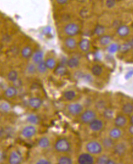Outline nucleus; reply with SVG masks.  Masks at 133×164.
I'll use <instances>...</instances> for the list:
<instances>
[{"label": "nucleus", "mask_w": 133, "mask_h": 164, "mask_svg": "<svg viewBox=\"0 0 133 164\" xmlns=\"http://www.w3.org/2000/svg\"><path fill=\"white\" fill-rule=\"evenodd\" d=\"M46 65L48 69L53 70L56 67V61L53 58H49L46 62Z\"/></svg>", "instance_id": "34"}, {"label": "nucleus", "mask_w": 133, "mask_h": 164, "mask_svg": "<svg viewBox=\"0 0 133 164\" xmlns=\"http://www.w3.org/2000/svg\"><path fill=\"white\" fill-rule=\"evenodd\" d=\"M37 133L36 128L32 125H29L24 128L21 131V135L26 138H30L34 136Z\"/></svg>", "instance_id": "8"}, {"label": "nucleus", "mask_w": 133, "mask_h": 164, "mask_svg": "<svg viewBox=\"0 0 133 164\" xmlns=\"http://www.w3.org/2000/svg\"><path fill=\"white\" fill-rule=\"evenodd\" d=\"M37 164H50L51 162L46 159H40L37 162Z\"/></svg>", "instance_id": "43"}, {"label": "nucleus", "mask_w": 133, "mask_h": 164, "mask_svg": "<svg viewBox=\"0 0 133 164\" xmlns=\"http://www.w3.org/2000/svg\"><path fill=\"white\" fill-rule=\"evenodd\" d=\"M44 31L45 32V33L46 34H49V32H51V28L48 27V28H46L44 29Z\"/></svg>", "instance_id": "46"}, {"label": "nucleus", "mask_w": 133, "mask_h": 164, "mask_svg": "<svg viewBox=\"0 0 133 164\" xmlns=\"http://www.w3.org/2000/svg\"><path fill=\"white\" fill-rule=\"evenodd\" d=\"M130 29L128 26L126 25H121L117 29V34L119 36L124 37L128 36L129 34Z\"/></svg>", "instance_id": "17"}, {"label": "nucleus", "mask_w": 133, "mask_h": 164, "mask_svg": "<svg viewBox=\"0 0 133 164\" xmlns=\"http://www.w3.org/2000/svg\"><path fill=\"white\" fill-rule=\"evenodd\" d=\"M65 45L69 50H74L77 46V43L75 39H74L72 37L66 38L65 40Z\"/></svg>", "instance_id": "14"}, {"label": "nucleus", "mask_w": 133, "mask_h": 164, "mask_svg": "<svg viewBox=\"0 0 133 164\" xmlns=\"http://www.w3.org/2000/svg\"><path fill=\"white\" fill-rule=\"evenodd\" d=\"M54 148L57 152L66 153L70 150V144L66 139L60 138L56 142Z\"/></svg>", "instance_id": "2"}, {"label": "nucleus", "mask_w": 133, "mask_h": 164, "mask_svg": "<svg viewBox=\"0 0 133 164\" xmlns=\"http://www.w3.org/2000/svg\"><path fill=\"white\" fill-rule=\"evenodd\" d=\"M80 164H92L94 163V158L90 153H82L80 154L78 159Z\"/></svg>", "instance_id": "6"}, {"label": "nucleus", "mask_w": 133, "mask_h": 164, "mask_svg": "<svg viewBox=\"0 0 133 164\" xmlns=\"http://www.w3.org/2000/svg\"><path fill=\"white\" fill-rule=\"evenodd\" d=\"M105 32V28L102 25H97L95 29V33L98 36H102L104 35Z\"/></svg>", "instance_id": "35"}, {"label": "nucleus", "mask_w": 133, "mask_h": 164, "mask_svg": "<svg viewBox=\"0 0 133 164\" xmlns=\"http://www.w3.org/2000/svg\"><path fill=\"white\" fill-rule=\"evenodd\" d=\"M129 132L130 133V134H131L132 135H133V125H132L129 129Z\"/></svg>", "instance_id": "47"}, {"label": "nucleus", "mask_w": 133, "mask_h": 164, "mask_svg": "<svg viewBox=\"0 0 133 164\" xmlns=\"http://www.w3.org/2000/svg\"><path fill=\"white\" fill-rule=\"evenodd\" d=\"M87 151L91 154H99L103 151V146L97 141H90L86 145Z\"/></svg>", "instance_id": "1"}, {"label": "nucleus", "mask_w": 133, "mask_h": 164, "mask_svg": "<svg viewBox=\"0 0 133 164\" xmlns=\"http://www.w3.org/2000/svg\"><path fill=\"white\" fill-rule=\"evenodd\" d=\"M122 112L127 115H129L133 112V104L130 103L124 104L122 107Z\"/></svg>", "instance_id": "26"}, {"label": "nucleus", "mask_w": 133, "mask_h": 164, "mask_svg": "<svg viewBox=\"0 0 133 164\" xmlns=\"http://www.w3.org/2000/svg\"><path fill=\"white\" fill-rule=\"evenodd\" d=\"M130 42L131 43V44H132V46H133V39H132L130 41Z\"/></svg>", "instance_id": "49"}, {"label": "nucleus", "mask_w": 133, "mask_h": 164, "mask_svg": "<svg viewBox=\"0 0 133 164\" xmlns=\"http://www.w3.org/2000/svg\"><path fill=\"white\" fill-rule=\"evenodd\" d=\"M74 77L77 79H83V77L84 76V74L81 71H77L74 73Z\"/></svg>", "instance_id": "42"}, {"label": "nucleus", "mask_w": 133, "mask_h": 164, "mask_svg": "<svg viewBox=\"0 0 133 164\" xmlns=\"http://www.w3.org/2000/svg\"><path fill=\"white\" fill-rule=\"evenodd\" d=\"M21 56L23 57L25 59H28L30 58L31 56H32V50L31 47L29 46H25L23 48L21 52Z\"/></svg>", "instance_id": "23"}, {"label": "nucleus", "mask_w": 133, "mask_h": 164, "mask_svg": "<svg viewBox=\"0 0 133 164\" xmlns=\"http://www.w3.org/2000/svg\"><path fill=\"white\" fill-rule=\"evenodd\" d=\"M19 75L15 70H12L9 72L7 75V78L11 82H15L18 80Z\"/></svg>", "instance_id": "31"}, {"label": "nucleus", "mask_w": 133, "mask_h": 164, "mask_svg": "<svg viewBox=\"0 0 133 164\" xmlns=\"http://www.w3.org/2000/svg\"><path fill=\"white\" fill-rule=\"evenodd\" d=\"M67 73V69L65 67V65L60 64L55 68L54 73L57 76H64Z\"/></svg>", "instance_id": "18"}, {"label": "nucleus", "mask_w": 133, "mask_h": 164, "mask_svg": "<svg viewBox=\"0 0 133 164\" xmlns=\"http://www.w3.org/2000/svg\"><path fill=\"white\" fill-rule=\"evenodd\" d=\"M114 139L109 137H106L102 140V146L106 150H110L114 147Z\"/></svg>", "instance_id": "13"}, {"label": "nucleus", "mask_w": 133, "mask_h": 164, "mask_svg": "<svg viewBox=\"0 0 133 164\" xmlns=\"http://www.w3.org/2000/svg\"><path fill=\"white\" fill-rule=\"evenodd\" d=\"M0 51H1V48H0Z\"/></svg>", "instance_id": "50"}, {"label": "nucleus", "mask_w": 133, "mask_h": 164, "mask_svg": "<svg viewBox=\"0 0 133 164\" xmlns=\"http://www.w3.org/2000/svg\"><path fill=\"white\" fill-rule=\"evenodd\" d=\"M17 90L14 87H8L5 91V95L6 97L9 98H12L15 97L17 94Z\"/></svg>", "instance_id": "21"}, {"label": "nucleus", "mask_w": 133, "mask_h": 164, "mask_svg": "<svg viewBox=\"0 0 133 164\" xmlns=\"http://www.w3.org/2000/svg\"><path fill=\"white\" fill-rule=\"evenodd\" d=\"M133 76V70L129 71L127 75H125V79H128L129 78H131L132 76Z\"/></svg>", "instance_id": "44"}, {"label": "nucleus", "mask_w": 133, "mask_h": 164, "mask_svg": "<svg viewBox=\"0 0 133 164\" xmlns=\"http://www.w3.org/2000/svg\"><path fill=\"white\" fill-rule=\"evenodd\" d=\"M69 112L73 116L81 114L83 111V106L79 103H72L68 106Z\"/></svg>", "instance_id": "5"}, {"label": "nucleus", "mask_w": 133, "mask_h": 164, "mask_svg": "<svg viewBox=\"0 0 133 164\" xmlns=\"http://www.w3.org/2000/svg\"><path fill=\"white\" fill-rule=\"evenodd\" d=\"M66 65L70 68H74L79 66V61L77 57H72L70 59L67 61Z\"/></svg>", "instance_id": "24"}, {"label": "nucleus", "mask_w": 133, "mask_h": 164, "mask_svg": "<svg viewBox=\"0 0 133 164\" xmlns=\"http://www.w3.org/2000/svg\"><path fill=\"white\" fill-rule=\"evenodd\" d=\"M79 31V27L76 23H69L64 28L65 33L70 37H73L77 35Z\"/></svg>", "instance_id": "4"}, {"label": "nucleus", "mask_w": 133, "mask_h": 164, "mask_svg": "<svg viewBox=\"0 0 133 164\" xmlns=\"http://www.w3.org/2000/svg\"><path fill=\"white\" fill-rule=\"evenodd\" d=\"M73 163L72 159L68 156L64 155L58 159V163L59 164H72Z\"/></svg>", "instance_id": "33"}, {"label": "nucleus", "mask_w": 133, "mask_h": 164, "mask_svg": "<svg viewBox=\"0 0 133 164\" xmlns=\"http://www.w3.org/2000/svg\"><path fill=\"white\" fill-rule=\"evenodd\" d=\"M114 148L115 153L119 156H123L127 151V146L123 143L116 145Z\"/></svg>", "instance_id": "11"}, {"label": "nucleus", "mask_w": 133, "mask_h": 164, "mask_svg": "<svg viewBox=\"0 0 133 164\" xmlns=\"http://www.w3.org/2000/svg\"><path fill=\"white\" fill-rule=\"evenodd\" d=\"M130 123L132 125H133V115L130 118Z\"/></svg>", "instance_id": "48"}, {"label": "nucleus", "mask_w": 133, "mask_h": 164, "mask_svg": "<svg viewBox=\"0 0 133 164\" xmlns=\"http://www.w3.org/2000/svg\"><path fill=\"white\" fill-rule=\"evenodd\" d=\"M22 154L19 151H13L11 153L9 162L11 164H19L23 161Z\"/></svg>", "instance_id": "7"}, {"label": "nucleus", "mask_w": 133, "mask_h": 164, "mask_svg": "<svg viewBox=\"0 0 133 164\" xmlns=\"http://www.w3.org/2000/svg\"><path fill=\"white\" fill-rule=\"evenodd\" d=\"M26 120L31 125H38L40 122L39 116L34 113L29 114L26 118Z\"/></svg>", "instance_id": "22"}, {"label": "nucleus", "mask_w": 133, "mask_h": 164, "mask_svg": "<svg viewBox=\"0 0 133 164\" xmlns=\"http://www.w3.org/2000/svg\"><path fill=\"white\" fill-rule=\"evenodd\" d=\"M26 70L28 73L31 74H34L37 70V67L34 63H29L28 65L26 67Z\"/></svg>", "instance_id": "38"}, {"label": "nucleus", "mask_w": 133, "mask_h": 164, "mask_svg": "<svg viewBox=\"0 0 133 164\" xmlns=\"http://www.w3.org/2000/svg\"><path fill=\"white\" fill-rule=\"evenodd\" d=\"M110 159L108 158L107 155H101L98 158L97 160V163H99V164H107L108 161H109Z\"/></svg>", "instance_id": "37"}, {"label": "nucleus", "mask_w": 133, "mask_h": 164, "mask_svg": "<svg viewBox=\"0 0 133 164\" xmlns=\"http://www.w3.org/2000/svg\"><path fill=\"white\" fill-rule=\"evenodd\" d=\"M127 123V120L126 117L123 116H122V115H120V116L116 117L114 121V124L115 126L119 128L125 126Z\"/></svg>", "instance_id": "12"}, {"label": "nucleus", "mask_w": 133, "mask_h": 164, "mask_svg": "<svg viewBox=\"0 0 133 164\" xmlns=\"http://www.w3.org/2000/svg\"><path fill=\"white\" fill-rule=\"evenodd\" d=\"M44 54L41 51H37L32 54V61L35 63H39L43 61Z\"/></svg>", "instance_id": "16"}, {"label": "nucleus", "mask_w": 133, "mask_h": 164, "mask_svg": "<svg viewBox=\"0 0 133 164\" xmlns=\"http://www.w3.org/2000/svg\"><path fill=\"white\" fill-rule=\"evenodd\" d=\"M119 50V46L116 43L109 44L107 47V51L110 53H115Z\"/></svg>", "instance_id": "36"}, {"label": "nucleus", "mask_w": 133, "mask_h": 164, "mask_svg": "<svg viewBox=\"0 0 133 164\" xmlns=\"http://www.w3.org/2000/svg\"><path fill=\"white\" fill-rule=\"evenodd\" d=\"M0 109L4 112H8L11 109V106L9 104H7L6 103H3L0 105Z\"/></svg>", "instance_id": "39"}, {"label": "nucleus", "mask_w": 133, "mask_h": 164, "mask_svg": "<svg viewBox=\"0 0 133 164\" xmlns=\"http://www.w3.org/2000/svg\"><path fill=\"white\" fill-rule=\"evenodd\" d=\"M79 46L81 50L84 51V52H87L89 50L90 47V43L89 42V40L87 39H82L80 41V42L79 43Z\"/></svg>", "instance_id": "19"}, {"label": "nucleus", "mask_w": 133, "mask_h": 164, "mask_svg": "<svg viewBox=\"0 0 133 164\" xmlns=\"http://www.w3.org/2000/svg\"><path fill=\"white\" fill-rule=\"evenodd\" d=\"M97 117L96 112L91 109H88L82 112L81 115V120L85 124H89Z\"/></svg>", "instance_id": "3"}, {"label": "nucleus", "mask_w": 133, "mask_h": 164, "mask_svg": "<svg viewBox=\"0 0 133 164\" xmlns=\"http://www.w3.org/2000/svg\"><path fill=\"white\" fill-rule=\"evenodd\" d=\"M56 2L59 4H64L67 3L68 0H56Z\"/></svg>", "instance_id": "45"}, {"label": "nucleus", "mask_w": 133, "mask_h": 164, "mask_svg": "<svg viewBox=\"0 0 133 164\" xmlns=\"http://www.w3.org/2000/svg\"><path fill=\"white\" fill-rule=\"evenodd\" d=\"M122 135V130L119 128H114L112 129L109 132V137L112 139H118Z\"/></svg>", "instance_id": "20"}, {"label": "nucleus", "mask_w": 133, "mask_h": 164, "mask_svg": "<svg viewBox=\"0 0 133 164\" xmlns=\"http://www.w3.org/2000/svg\"><path fill=\"white\" fill-rule=\"evenodd\" d=\"M106 4L107 7H113L115 4V0H107Z\"/></svg>", "instance_id": "41"}, {"label": "nucleus", "mask_w": 133, "mask_h": 164, "mask_svg": "<svg viewBox=\"0 0 133 164\" xmlns=\"http://www.w3.org/2000/svg\"><path fill=\"white\" fill-rule=\"evenodd\" d=\"M132 48H133V46L129 41V42H128V43H125L123 44L119 48V50L122 53H125V52H127V51H129L130 50H131Z\"/></svg>", "instance_id": "32"}, {"label": "nucleus", "mask_w": 133, "mask_h": 164, "mask_svg": "<svg viewBox=\"0 0 133 164\" xmlns=\"http://www.w3.org/2000/svg\"><path fill=\"white\" fill-rule=\"evenodd\" d=\"M48 67L46 65L45 62L42 61L37 64V70L40 73H45L47 71Z\"/></svg>", "instance_id": "30"}, {"label": "nucleus", "mask_w": 133, "mask_h": 164, "mask_svg": "<svg viewBox=\"0 0 133 164\" xmlns=\"http://www.w3.org/2000/svg\"><path fill=\"white\" fill-rule=\"evenodd\" d=\"M38 145L42 149H46L50 146V141L46 137H41L38 141Z\"/></svg>", "instance_id": "15"}, {"label": "nucleus", "mask_w": 133, "mask_h": 164, "mask_svg": "<svg viewBox=\"0 0 133 164\" xmlns=\"http://www.w3.org/2000/svg\"><path fill=\"white\" fill-rule=\"evenodd\" d=\"M76 96V92L74 91H72V90H69V91L65 92L64 93V96L65 99L67 101H72L75 98Z\"/></svg>", "instance_id": "27"}, {"label": "nucleus", "mask_w": 133, "mask_h": 164, "mask_svg": "<svg viewBox=\"0 0 133 164\" xmlns=\"http://www.w3.org/2000/svg\"><path fill=\"white\" fill-rule=\"evenodd\" d=\"M29 105L33 109H37L41 107L42 101L38 97H32L29 100Z\"/></svg>", "instance_id": "10"}, {"label": "nucleus", "mask_w": 133, "mask_h": 164, "mask_svg": "<svg viewBox=\"0 0 133 164\" xmlns=\"http://www.w3.org/2000/svg\"><path fill=\"white\" fill-rule=\"evenodd\" d=\"M103 116L106 119H112L114 116V111L111 108H105L103 112Z\"/></svg>", "instance_id": "29"}, {"label": "nucleus", "mask_w": 133, "mask_h": 164, "mask_svg": "<svg viewBox=\"0 0 133 164\" xmlns=\"http://www.w3.org/2000/svg\"><path fill=\"white\" fill-rule=\"evenodd\" d=\"M103 122L102 120L95 118L89 123V128L94 132H98L103 128Z\"/></svg>", "instance_id": "9"}, {"label": "nucleus", "mask_w": 133, "mask_h": 164, "mask_svg": "<svg viewBox=\"0 0 133 164\" xmlns=\"http://www.w3.org/2000/svg\"><path fill=\"white\" fill-rule=\"evenodd\" d=\"M91 71H92V73L94 76H98L102 75L103 72V68L99 65H95L92 67Z\"/></svg>", "instance_id": "28"}, {"label": "nucleus", "mask_w": 133, "mask_h": 164, "mask_svg": "<svg viewBox=\"0 0 133 164\" xmlns=\"http://www.w3.org/2000/svg\"><path fill=\"white\" fill-rule=\"evenodd\" d=\"M112 40V38L111 36L103 35L101 37L100 39H99V43H100V44L103 46H106L111 44Z\"/></svg>", "instance_id": "25"}, {"label": "nucleus", "mask_w": 133, "mask_h": 164, "mask_svg": "<svg viewBox=\"0 0 133 164\" xmlns=\"http://www.w3.org/2000/svg\"><path fill=\"white\" fill-rule=\"evenodd\" d=\"M96 107L98 109H104L106 107V103L103 100H100L96 104Z\"/></svg>", "instance_id": "40"}]
</instances>
